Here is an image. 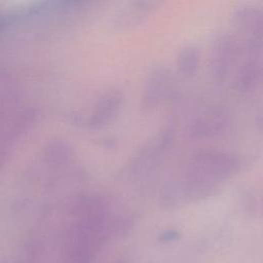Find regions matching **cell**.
Returning a JSON list of instances; mask_svg holds the SVG:
<instances>
[{
  "label": "cell",
  "instance_id": "1",
  "mask_svg": "<svg viewBox=\"0 0 263 263\" xmlns=\"http://www.w3.org/2000/svg\"><path fill=\"white\" fill-rule=\"evenodd\" d=\"M239 168L238 158L221 150H200L185 162L181 178L216 193L220 184L230 179Z\"/></svg>",
  "mask_w": 263,
  "mask_h": 263
},
{
  "label": "cell",
  "instance_id": "2",
  "mask_svg": "<svg viewBox=\"0 0 263 263\" xmlns=\"http://www.w3.org/2000/svg\"><path fill=\"white\" fill-rule=\"evenodd\" d=\"M239 55L240 41L237 36L222 33L214 39L210 53V69L217 83H223L227 79Z\"/></svg>",
  "mask_w": 263,
  "mask_h": 263
},
{
  "label": "cell",
  "instance_id": "3",
  "mask_svg": "<svg viewBox=\"0 0 263 263\" xmlns=\"http://www.w3.org/2000/svg\"><path fill=\"white\" fill-rule=\"evenodd\" d=\"M232 122L230 110L221 105L206 108L196 115L186 128L187 137L190 139H209L225 133Z\"/></svg>",
  "mask_w": 263,
  "mask_h": 263
},
{
  "label": "cell",
  "instance_id": "4",
  "mask_svg": "<svg viewBox=\"0 0 263 263\" xmlns=\"http://www.w3.org/2000/svg\"><path fill=\"white\" fill-rule=\"evenodd\" d=\"M174 135V128L166 126L152 140L147 142L132 156L127 165L128 173L137 177L152 171L159 162L165 150L171 146Z\"/></svg>",
  "mask_w": 263,
  "mask_h": 263
},
{
  "label": "cell",
  "instance_id": "5",
  "mask_svg": "<svg viewBox=\"0 0 263 263\" xmlns=\"http://www.w3.org/2000/svg\"><path fill=\"white\" fill-rule=\"evenodd\" d=\"M172 72L165 66H156L151 69L145 78L142 88V109L151 111L157 108L167 97L172 88Z\"/></svg>",
  "mask_w": 263,
  "mask_h": 263
},
{
  "label": "cell",
  "instance_id": "6",
  "mask_svg": "<svg viewBox=\"0 0 263 263\" xmlns=\"http://www.w3.org/2000/svg\"><path fill=\"white\" fill-rule=\"evenodd\" d=\"M242 59L233 77V88L239 92L252 91L263 76V51L240 50Z\"/></svg>",
  "mask_w": 263,
  "mask_h": 263
},
{
  "label": "cell",
  "instance_id": "7",
  "mask_svg": "<svg viewBox=\"0 0 263 263\" xmlns=\"http://www.w3.org/2000/svg\"><path fill=\"white\" fill-rule=\"evenodd\" d=\"M230 23L243 40L263 43V7L242 5L236 7L230 14Z\"/></svg>",
  "mask_w": 263,
  "mask_h": 263
},
{
  "label": "cell",
  "instance_id": "8",
  "mask_svg": "<svg viewBox=\"0 0 263 263\" xmlns=\"http://www.w3.org/2000/svg\"><path fill=\"white\" fill-rule=\"evenodd\" d=\"M158 4L157 1L152 0L130 1L119 11L115 24L119 29L135 28L150 15Z\"/></svg>",
  "mask_w": 263,
  "mask_h": 263
},
{
  "label": "cell",
  "instance_id": "9",
  "mask_svg": "<svg viewBox=\"0 0 263 263\" xmlns=\"http://www.w3.org/2000/svg\"><path fill=\"white\" fill-rule=\"evenodd\" d=\"M123 103V95L119 90L107 92L99 103L97 113L95 115V123L103 124L110 121L119 112Z\"/></svg>",
  "mask_w": 263,
  "mask_h": 263
},
{
  "label": "cell",
  "instance_id": "10",
  "mask_svg": "<svg viewBox=\"0 0 263 263\" xmlns=\"http://www.w3.org/2000/svg\"><path fill=\"white\" fill-rule=\"evenodd\" d=\"M176 65L179 73L185 77H192L199 68V51L194 45L183 46L176 59Z\"/></svg>",
  "mask_w": 263,
  "mask_h": 263
},
{
  "label": "cell",
  "instance_id": "11",
  "mask_svg": "<svg viewBox=\"0 0 263 263\" xmlns=\"http://www.w3.org/2000/svg\"><path fill=\"white\" fill-rule=\"evenodd\" d=\"M261 209H262V213H263V199H262V202H261Z\"/></svg>",
  "mask_w": 263,
  "mask_h": 263
}]
</instances>
